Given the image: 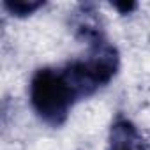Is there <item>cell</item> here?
I'll return each instance as SVG.
<instances>
[{
	"label": "cell",
	"mask_w": 150,
	"mask_h": 150,
	"mask_svg": "<svg viewBox=\"0 0 150 150\" xmlns=\"http://www.w3.org/2000/svg\"><path fill=\"white\" fill-rule=\"evenodd\" d=\"M78 97L62 69L42 67L34 72L30 80V104L44 124L51 127L64 125Z\"/></svg>",
	"instance_id": "cell-1"
},
{
	"label": "cell",
	"mask_w": 150,
	"mask_h": 150,
	"mask_svg": "<svg viewBox=\"0 0 150 150\" xmlns=\"http://www.w3.org/2000/svg\"><path fill=\"white\" fill-rule=\"evenodd\" d=\"M120 67L118 50L106 39L90 46L87 58L72 60L62 67L72 92L78 99L96 94L101 87L108 85Z\"/></svg>",
	"instance_id": "cell-2"
},
{
	"label": "cell",
	"mask_w": 150,
	"mask_h": 150,
	"mask_svg": "<svg viewBox=\"0 0 150 150\" xmlns=\"http://www.w3.org/2000/svg\"><path fill=\"white\" fill-rule=\"evenodd\" d=\"M71 27L76 37L87 41L90 46L103 41L104 34L101 28V20L92 4H80L71 14Z\"/></svg>",
	"instance_id": "cell-3"
},
{
	"label": "cell",
	"mask_w": 150,
	"mask_h": 150,
	"mask_svg": "<svg viewBox=\"0 0 150 150\" xmlns=\"http://www.w3.org/2000/svg\"><path fill=\"white\" fill-rule=\"evenodd\" d=\"M108 150H146V148H145V139L141 138L138 127L131 120L118 117L110 127Z\"/></svg>",
	"instance_id": "cell-4"
},
{
	"label": "cell",
	"mask_w": 150,
	"mask_h": 150,
	"mask_svg": "<svg viewBox=\"0 0 150 150\" xmlns=\"http://www.w3.org/2000/svg\"><path fill=\"white\" fill-rule=\"evenodd\" d=\"M42 6H44V2H41V0H6L4 2L6 11L16 18L30 16L32 13H35Z\"/></svg>",
	"instance_id": "cell-5"
},
{
	"label": "cell",
	"mask_w": 150,
	"mask_h": 150,
	"mask_svg": "<svg viewBox=\"0 0 150 150\" xmlns=\"http://www.w3.org/2000/svg\"><path fill=\"white\" fill-rule=\"evenodd\" d=\"M111 6H113L120 14H129V13H132V11L138 7L136 2H113Z\"/></svg>",
	"instance_id": "cell-6"
}]
</instances>
